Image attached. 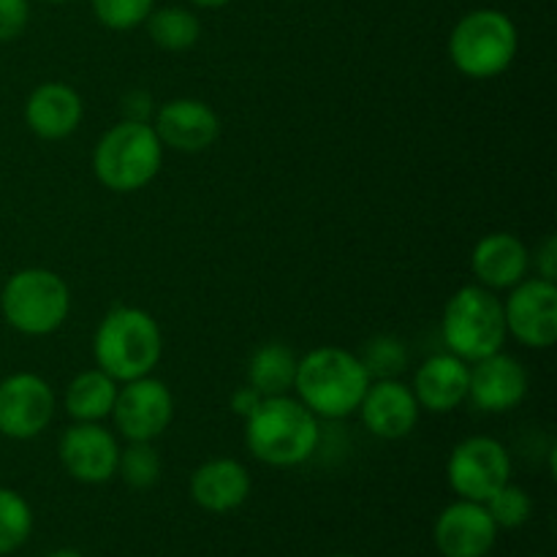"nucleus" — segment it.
Listing matches in <instances>:
<instances>
[{
    "label": "nucleus",
    "instance_id": "15",
    "mask_svg": "<svg viewBox=\"0 0 557 557\" xmlns=\"http://www.w3.org/2000/svg\"><path fill=\"white\" fill-rule=\"evenodd\" d=\"M528 370L511 354H490L471 364L468 400L484 413H506L520 406L528 395Z\"/></svg>",
    "mask_w": 557,
    "mask_h": 557
},
{
    "label": "nucleus",
    "instance_id": "20",
    "mask_svg": "<svg viewBox=\"0 0 557 557\" xmlns=\"http://www.w3.org/2000/svg\"><path fill=\"white\" fill-rule=\"evenodd\" d=\"M471 270L476 275L479 286L490 292H504L515 288L517 283L525 281L531 270V250L525 248L517 234L493 232L476 243L471 253Z\"/></svg>",
    "mask_w": 557,
    "mask_h": 557
},
{
    "label": "nucleus",
    "instance_id": "11",
    "mask_svg": "<svg viewBox=\"0 0 557 557\" xmlns=\"http://www.w3.org/2000/svg\"><path fill=\"white\" fill-rule=\"evenodd\" d=\"M506 332L525 348H553L557 341V286L544 277H525L509 288L504 302Z\"/></svg>",
    "mask_w": 557,
    "mask_h": 557
},
{
    "label": "nucleus",
    "instance_id": "6",
    "mask_svg": "<svg viewBox=\"0 0 557 557\" xmlns=\"http://www.w3.org/2000/svg\"><path fill=\"white\" fill-rule=\"evenodd\" d=\"M441 335H444L449 354L468 364L504 351V343L509 337L504 302L495 297V292L479 286V283L457 288L444 308Z\"/></svg>",
    "mask_w": 557,
    "mask_h": 557
},
{
    "label": "nucleus",
    "instance_id": "26",
    "mask_svg": "<svg viewBox=\"0 0 557 557\" xmlns=\"http://www.w3.org/2000/svg\"><path fill=\"white\" fill-rule=\"evenodd\" d=\"M484 506H487L490 517L498 525V531H517L533 515V498L528 495L525 487H520L515 482H506L498 493H493L484 500Z\"/></svg>",
    "mask_w": 557,
    "mask_h": 557
},
{
    "label": "nucleus",
    "instance_id": "17",
    "mask_svg": "<svg viewBox=\"0 0 557 557\" xmlns=\"http://www.w3.org/2000/svg\"><path fill=\"white\" fill-rule=\"evenodd\" d=\"M85 117V101L65 82H41L25 101V125L47 141L74 134Z\"/></svg>",
    "mask_w": 557,
    "mask_h": 557
},
{
    "label": "nucleus",
    "instance_id": "4",
    "mask_svg": "<svg viewBox=\"0 0 557 557\" xmlns=\"http://www.w3.org/2000/svg\"><path fill=\"white\" fill-rule=\"evenodd\" d=\"M166 147L152 123L120 120L98 139L92 150V174L114 194H136L158 177Z\"/></svg>",
    "mask_w": 557,
    "mask_h": 557
},
{
    "label": "nucleus",
    "instance_id": "31",
    "mask_svg": "<svg viewBox=\"0 0 557 557\" xmlns=\"http://www.w3.org/2000/svg\"><path fill=\"white\" fill-rule=\"evenodd\" d=\"M261 403H264V395H261V392H256L250 384H245V386H239L237 392H234L232 403H228V406H232V411L237 413V417L248 419L250 413H253L256 408L261 406Z\"/></svg>",
    "mask_w": 557,
    "mask_h": 557
},
{
    "label": "nucleus",
    "instance_id": "32",
    "mask_svg": "<svg viewBox=\"0 0 557 557\" xmlns=\"http://www.w3.org/2000/svg\"><path fill=\"white\" fill-rule=\"evenodd\" d=\"M123 109H125L123 120H139V123H150L152 98L147 96V92L134 90L123 98Z\"/></svg>",
    "mask_w": 557,
    "mask_h": 557
},
{
    "label": "nucleus",
    "instance_id": "28",
    "mask_svg": "<svg viewBox=\"0 0 557 557\" xmlns=\"http://www.w3.org/2000/svg\"><path fill=\"white\" fill-rule=\"evenodd\" d=\"M90 9L103 27L125 33L145 25L150 11L156 9V0H90Z\"/></svg>",
    "mask_w": 557,
    "mask_h": 557
},
{
    "label": "nucleus",
    "instance_id": "16",
    "mask_svg": "<svg viewBox=\"0 0 557 557\" xmlns=\"http://www.w3.org/2000/svg\"><path fill=\"white\" fill-rule=\"evenodd\" d=\"M357 411L362 413V422L370 435L384 441H400L413 433L422 408H419L411 386L403 384L400 379H375L370 381Z\"/></svg>",
    "mask_w": 557,
    "mask_h": 557
},
{
    "label": "nucleus",
    "instance_id": "9",
    "mask_svg": "<svg viewBox=\"0 0 557 557\" xmlns=\"http://www.w3.org/2000/svg\"><path fill=\"white\" fill-rule=\"evenodd\" d=\"M174 419V395L161 379L141 375L117 389L112 422L125 441H156Z\"/></svg>",
    "mask_w": 557,
    "mask_h": 557
},
{
    "label": "nucleus",
    "instance_id": "22",
    "mask_svg": "<svg viewBox=\"0 0 557 557\" xmlns=\"http://www.w3.org/2000/svg\"><path fill=\"white\" fill-rule=\"evenodd\" d=\"M297 354L286 343H267L248 362V384L264 397L288 395L297 379Z\"/></svg>",
    "mask_w": 557,
    "mask_h": 557
},
{
    "label": "nucleus",
    "instance_id": "13",
    "mask_svg": "<svg viewBox=\"0 0 557 557\" xmlns=\"http://www.w3.org/2000/svg\"><path fill=\"white\" fill-rule=\"evenodd\" d=\"M433 539L444 557H487L498 542V525L484 504L457 498L435 520Z\"/></svg>",
    "mask_w": 557,
    "mask_h": 557
},
{
    "label": "nucleus",
    "instance_id": "27",
    "mask_svg": "<svg viewBox=\"0 0 557 557\" xmlns=\"http://www.w3.org/2000/svg\"><path fill=\"white\" fill-rule=\"evenodd\" d=\"M364 370H368L370 379H397V375L406 370L408 351L403 346L400 337L392 335H379L373 341H368L364 351L359 354Z\"/></svg>",
    "mask_w": 557,
    "mask_h": 557
},
{
    "label": "nucleus",
    "instance_id": "33",
    "mask_svg": "<svg viewBox=\"0 0 557 557\" xmlns=\"http://www.w3.org/2000/svg\"><path fill=\"white\" fill-rule=\"evenodd\" d=\"M194 5H199V9H223V5H228L232 0H190Z\"/></svg>",
    "mask_w": 557,
    "mask_h": 557
},
{
    "label": "nucleus",
    "instance_id": "19",
    "mask_svg": "<svg viewBox=\"0 0 557 557\" xmlns=\"http://www.w3.org/2000/svg\"><path fill=\"white\" fill-rule=\"evenodd\" d=\"M253 479L239 460L215 457L201 462L190 476V498L210 515H228L250 498Z\"/></svg>",
    "mask_w": 557,
    "mask_h": 557
},
{
    "label": "nucleus",
    "instance_id": "35",
    "mask_svg": "<svg viewBox=\"0 0 557 557\" xmlns=\"http://www.w3.org/2000/svg\"><path fill=\"white\" fill-rule=\"evenodd\" d=\"M41 3H52V5H60V3H71V0H41Z\"/></svg>",
    "mask_w": 557,
    "mask_h": 557
},
{
    "label": "nucleus",
    "instance_id": "18",
    "mask_svg": "<svg viewBox=\"0 0 557 557\" xmlns=\"http://www.w3.org/2000/svg\"><path fill=\"white\" fill-rule=\"evenodd\" d=\"M468 381H471V364L446 351L419 364L411 389L422 411L451 413L468 400Z\"/></svg>",
    "mask_w": 557,
    "mask_h": 557
},
{
    "label": "nucleus",
    "instance_id": "1",
    "mask_svg": "<svg viewBox=\"0 0 557 557\" xmlns=\"http://www.w3.org/2000/svg\"><path fill=\"white\" fill-rule=\"evenodd\" d=\"M359 354L337 346H321L305 354L297 364V400L319 419H346L357 413L370 386Z\"/></svg>",
    "mask_w": 557,
    "mask_h": 557
},
{
    "label": "nucleus",
    "instance_id": "7",
    "mask_svg": "<svg viewBox=\"0 0 557 557\" xmlns=\"http://www.w3.org/2000/svg\"><path fill=\"white\" fill-rule=\"evenodd\" d=\"M5 324L27 337H47L65 324L71 313V288L47 267L14 272L0 292Z\"/></svg>",
    "mask_w": 557,
    "mask_h": 557
},
{
    "label": "nucleus",
    "instance_id": "23",
    "mask_svg": "<svg viewBox=\"0 0 557 557\" xmlns=\"http://www.w3.org/2000/svg\"><path fill=\"white\" fill-rule=\"evenodd\" d=\"M147 36L152 44L166 52H185V49L196 47L201 36L199 16L183 5H163V9H152L150 16L145 20Z\"/></svg>",
    "mask_w": 557,
    "mask_h": 557
},
{
    "label": "nucleus",
    "instance_id": "37",
    "mask_svg": "<svg viewBox=\"0 0 557 557\" xmlns=\"http://www.w3.org/2000/svg\"><path fill=\"white\" fill-rule=\"evenodd\" d=\"M533 557H549V555H533Z\"/></svg>",
    "mask_w": 557,
    "mask_h": 557
},
{
    "label": "nucleus",
    "instance_id": "21",
    "mask_svg": "<svg viewBox=\"0 0 557 557\" xmlns=\"http://www.w3.org/2000/svg\"><path fill=\"white\" fill-rule=\"evenodd\" d=\"M120 384L101 368L82 370L65 386L63 406L74 422H103L112 417Z\"/></svg>",
    "mask_w": 557,
    "mask_h": 557
},
{
    "label": "nucleus",
    "instance_id": "12",
    "mask_svg": "<svg viewBox=\"0 0 557 557\" xmlns=\"http://www.w3.org/2000/svg\"><path fill=\"white\" fill-rule=\"evenodd\" d=\"M58 457L76 482L103 484L117 476L120 441L103 422H74L60 435Z\"/></svg>",
    "mask_w": 557,
    "mask_h": 557
},
{
    "label": "nucleus",
    "instance_id": "36",
    "mask_svg": "<svg viewBox=\"0 0 557 557\" xmlns=\"http://www.w3.org/2000/svg\"><path fill=\"white\" fill-rule=\"evenodd\" d=\"M330 557H351V555H330Z\"/></svg>",
    "mask_w": 557,
    "mask_h": 557
},
{
    "label": "nucleus",
    "instance_id": "25",
    "mask_svg": "<svg viewBox=\"0 0 557 557\" xmlns=\"http://www.w3.org/2000/svg\"><path fill=\"white\" fill-rule=\"evenodd\" d=\"M117 473L134 490L156 487L161 479V455L152 441H128V446L120 449Z\"/></svg>",
    "mask_w": 557,
    "mask_h": 557
},
{
    "label": "nucleus",
    "instance_id": "8",
    "mask_svg": "<svg viewBox=\"0 0 557 557\" xmlns=\"http://www.w3.org/2000/svg\"><path fill=\"white\" fill-rule=\"evenodd\" d=\"M446 479L457 498L484 504L511 482V455L493 435H471L451 449Z\"/></svg>",
    "mask_w": 557,
    "mask_h": 557
},
{
    "label": "nucleus",
    "instance_id": "30",
    "mask_svg": "<svg viewBox=\"0 0 557 557\" xmlns=\"http://www.w3.org/2000/svg\"><path fill=\"white\" fill-rule=\"evenodd\" d=\"M536 272L544 281H553L557 277V237L549 234L544 237V243L536 248Z\"/></svg>",
    "mask_w": 557,
    "mask_h": 557
},
{
    "label": "nucleus",
    "instance_id": "10",
    "mask_svg": "<svg viewBox=\"0 0 557 557\" xmlns=\"http://www.w3.org/2000/svg\"><path fill=\"white\" fill-rule=\"evenodd\" d=\"M58 397L47 379L11 373L0 381V435L11 441L38 438L52 424Z\"/></svg>",
    "mask_w": 557,
    "mask_h": 557
},
{
    "label": "nucleus",
    "instance_id": "29",
    "mask_svg": "<svg viewBox=\"0 0 557 557\" xmlns=\"http://www.w3.org/2000/svg\"><path fill=\"white\" fill-rule=\"evenodd\" d=\"M30 22V0H0V41H14Z\"/></svg>",
    "mask_w": 557,
    "mask_h": 557
},
{
    "label": "nucleus",
    "instance_id": "24",
    "mask_svg": "<svg viewBox=\"0 0 557 557\" xmlns=\"http://www.w3.org/2000/svg\"><path fill=\"white\" fill-rule=\"evenodd\" d=\"M33 509L16 490L0 487V557L16 553L33 533Z\"/></svg>",
    "mask_w": 557,
    "mask_h": 557
},
{
    "label": "nucleus",
    "instance_id": "5",
    "mask_svg": "<svg viewBox=\"0 0 557 557\" xmlns=\"http://www.w3.org/2000/svg\"><path fill=\"white\" fill-rule=\"evenodd\" d=\"M520 49L515 20L498 9H473L449 36V58L468 79H495L511 69Z\"/></svg>",
    "mask_w": 557,
    "mask_h": 557
},
{
    "label": "nucleus",
    "instance_id": "3",
    "mask_svg": "<svg viewBox=\"0 0 557 557\" xmlns=\"http://www.w3.org/2000/svg\"><path fill=\"white\" fill-rule=\"evenodd\" d=\"M163 354V335L158 321L134 305L109 310L92 335L96 368L112 375L117 384L152 375Z\"/></svg>",
    "mask_w": 557,
    "mask_h": 557
},
{
    "label": "nucleus",
    "instance_id": "2",
    "mask_svg": "<svg viewBox=\"0 0 557 557\" xmlns=\"http://www.w3.org/2000/svg\"><path fill=\"white\" fill-rule=\"evenodd\" d=\"M319 441V417L310 413L297 397H264V403L245 419V446L264 466H302L315 455Z\"/></svg>",
    "mask_w": 557,
    "mask_h": 557
},
{
    "label": "nucleus",
    "instance_id": "14",
    "mask_svg": "<svg viewBox=\"0 0 557 557\" xmlns=\"http://www.w3.org/2000/svg\"><path fill=\"white\" fill-rule=\"evenodd\" d=\"M158 139L174 152H205L221 136V120L199 98H172L152 117Z\"/></svg>",
    "mask_w": 557,
    "mask_h": 557
},
{
    "label": "nucleus",
    "instance_id": "34",
    "mask_svg": "<svg viewBox=\"0 0 557 557\" xmlns=\"http://www.w3.org/2000/svg\"><path fill=\"white\" fill-rule=\"evenodd\" d=\"M44 557H85V555L76 553V549H54V553H49Z\"/></svg>",
    "mask_w": 557,
    "mask_h": 557
}]
</instances>
